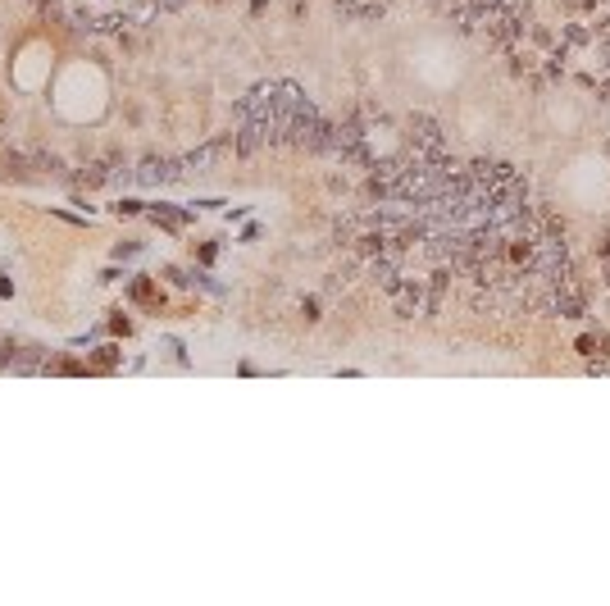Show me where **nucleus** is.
Listing matches in <instances>:
<instances>
[{
	"mask_svg": "<svg viewBox=\"0 0 610 606\" xmlns=\"http://www.w3.org/2000/svg\"><path fill=\"white\" fill-rule=\"evenodd\" d=\"M547 315H560V320H583L587 315V287L578 283L574 274H565L560 283L547 287Z\"/></svg>",
	"mask_w": 610,
	"mask_h": 606,
	"instance_id": "obj_1",
	"label": "nucleus"
},
{
	"mask_svg": "<svg viewBox=\"0 0 610 606\" xmlns=\"http://www.w3.org/2000/svg\"><path fill=\"white\" fill-rule=\"evenodd\" d=\"M410 151H414V160H442L447 156V137H442L438 119L414 114L410 119Z\"/></svg>",
	"mask_w": 610,
	"mask_h": 606,
	"instance_id": "obj_2",
	"label": "nucleus"
},
{
	"mask_svg": "<svg viewBox=\"0 0 610 606\" xmlns=\"http://www.w3.org/2000/svg\"><path fill=\"white\" fill-rule=\"evenodd\" d=\"M46 365H51V351H46V346H14L5 374H46Z\"/></svg>",
	"mask_w": 610,
	"mask_h": 606,
	"instance_id": "obj_3",
	"label": "nucleus"
},
{
	"mask_svg": "<svg viewBox=\"0 0 610 606\" xmlns=\"http://www.w3.org/2000/svg\"><path fill=\"white\" fill-rule=\"evenodd\" d=\"M232 146V137L224 141H210V146H201V151H191L187 156V173H215V165L224 160V151Z\"/></svg>",
	"mask_w": 610,
	"mask_h": 606,
	"instance_id": "obj_4",
	"label": "nucleus"
},
{
	"mask_svg": "<svg viewBox=\"0 0 610 606\" xmlns=\"http://www.w3.org/2000/svg\"><path fill=\"white\" fill-rule=\"evenodd\" d=\"M578 46H592V27L565 23V27H560V51H578Z\"/></svg>",
	"mask_w": 610,
	"mask_h": 606,
	"instance_id": "obj_5",
	"label": "nucleus"
},
{
	"mask_svg": "<svg viewBox=\"0 0 610 606\" xmlns=\"http://www.w3.org/2000/svg\"><path fill=\"white\" fill-rule=\"evenodd\" d=\"M87 365H91V370H119V346H101Z\"/></svg>",
	"mask_w": 610,
	"mask_h": 606,
	"instance_id": "obj_6",
	"label": "nucleus"
},
{
	"mask_svg": "<svg viewBox=\"0 0 610 606\" xmlns=\"http://www.w3.org/2000/svg\"><path fill=\"white\" fill-rule=\"evenodd\" d=\"M128 292L137 296V301H155V287H151V278H146V274H137V278H132V287H128Z\"/></svg>",
	"mask_w": 610,
	"mask_h": 606,
	"instance_id": "obj_7",
	"label": "nucleus"
},
{
	"mask_svg": "<svg viewBox=\"0 0 610 606\" xmlns=\"http://www.w3.org/2000/svg\"><path fill=\"white\" fill-rule=\"evenodd\" d=\"M14 346H18V342L9 338V333H0V374L9 370V355H14Z\"/></svg>",
	"mask_w": 610,
	"mask_h": 606,
	"instance_id": "obj_8",
	"label": "nucleus"
},
{
	"mask_svg": "<svg viewBox=\"0 0 610 606\" xmlns=\"http://www.w3.org/2000/svg\"><path fill=\"white\" fill-rule=\"evenodd\" d=\"M137 251H141L137 242H119V246H114V260H132V255H137Z\"/></svg>",
	"mask_w": 610,
	"mask_h": 606,
	"instance_id": "obj_9",
	"label": "nucleus"
},
{
	"mask_svg": "<svg viewBox=\"0 0 610 606\" xmlns=\"http://www.w3.org/2000/svg\"><path fill=\"white\" fill-rule=\"evenodd\" d=\"M597 351V338L592 333H583V338H578V355H592Z\"/></svg>",
	"mask_w": 610,
	"mask_h": 606,
	"instance_id": "obj_10",
	"label": "nucleus"
},
{
	"mask_svg": "<svg viewBox=\"0 0 610 606\" xmlns=\"http://www.w3.org/2000/svg\"><path fill=\"white\" fill-rule=\"evenodd\" d=\"M137 210H141L137 201H119V206H114V215H137Z\"/></svg>",
	"mask_w": 610,
	"mask_h": 606,
	"instance_id": "obj_11",
	"label": "nucleus"
},
{
	"mask_svg": "<svg viewBox=\"0 0 610 606\" xmlns=\"http://www.w3.org/2000/svg\"><path fill=\"white\" fill-rule=\"evenodd\" d=\"M0 296H14V283H9L5 274H0Z\"/></svg>",
	"mask_w": 610,
	"mask_h": 606,
	"instance_id": "obj_12",
	"label": "nucleus"
},
{
	"mask_svg": "<svg viewBox=\"0 0 610 606\" xmlns=\"http://www.w3.org/2000/svg\"><path fill=\"white\" fill-rule=\"evenodd\" d=\"M187 0H160V9H182Z\"/></svg>",
	"mask_w": 610,
	"mask_h": 606,
	"instance_id": "obj_13",
	"label": "nucleus"
},
{
	"mask_svg": "<svg viewBox=\"0 0 610 606\" xmlns=\"http://www.w3.org/2000/svg\"><path fill=\"white\" fill-rule=\"evenodd\" d=\"M606 278H610V265H606Z\"/></svg>",
	"mask_w": 610,
	"mask_h": 606,
	"instance_id": "obj_14",
	"label": "nucleus"
}]
</instances>
